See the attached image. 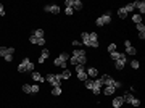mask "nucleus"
Returning a JSON list of instances; mask_svg holds the SVG:
<instances>
[{"mask_svg":"<svg viewBox=\"0 0 145 108\" xmlns=\"http://www.w3.org/2000/svg\"><path fill=\"white\" fill-rule=\"evenodd\" d=\"M85 71V66L84 65H76V73H82Z\"/></svg>","mask_w":145,"mask_h":108,"instance_id":"2f4dec72","label":"nucleus"},{"mask_svg":"<svg viewBox=\"0 0 145 108\" xmlns=\"http://www.w3.org/2000/svg\"><path fill=\"white\" fill-rule=\"evenodd\" d=\"M37 92H39V86H36V84L31 86V94H37Z\"/></svg>","mask_w":145,"mask_h":108,"instance_id":"58836bf2","label":"nucleus"},{"mask_svg":"<svg viewBox=\"0 0 145 108\" xmlns=\"http://www.w3.org/2000/svg\"><path fill=\"white\" fill-rule=\"evenodd\" d=\"M45 81H47V82H50V84H52V87H56V86H60V87H61V81H63V77H61V74H47Z\"/></svg>","mask_w":145,"mask_h":108,"instance_id":"f03ea898","label":"nucleus"},{"mask_svg":"<svg viewBox=\"0 0 145 108\" xmlns=\"http://www.w3.org/2000/svg\"><path fill=\"white\" fill-rule=\"evenodd\" d=\"M65 13H66L68 16H71V15H73L74 12H73V8H65Z\"/></svg>","mask_w":145,"mask_h":108,"instance_id":"ea45409f","label":"nucleus"},{"mask_svg":"<svg viewBox=\"0 0 145 108\" xmlns=\"http://www.w3.org/2000/svg\"><path fill=\"white\" fill-rule=\"evenodd\" d=\"M31 36L42 39V37H44V31H42V29H36V31H32V32H31Z\"/></svg>","mask_w":145,"mask_h":108,"instance_id":"4be33fe9","label":"nucleus"},{"mask_svg":"<svg viewBox=\"0 0 145 108\" xmlns=\"http://www.w3.org/2000/svg\"><path fill=\"white\" fill-rule=\"evenodd\" d=\"M102 81L100 79H97V81H94V87H92V92L95 94V95H100V92H102Z\"/></svg>","mask_w":145,"mask_h":108,"instance_id":"9d476101","label":"nucleus"},{"mask_svg":"<svg viewBox=\"0 0 145 108\" xmlns=\"http://www.w3.org/2000/svg\"><path fill=\"white\" fill-rule=\"evenodd\" d=\"M15 53V50L11 47H0V56H7V55H13Z\"/></svg>","mask_w":145,"mask_h":108,"instance_id":"f8f14e48","label":"nucleus"},{"mask_svg":"<svg viewBox=\"0 0 145 108\" xmlns=\"http://www.w3.org/2000/svg\"><path fill=\"white\" fill-rule=\"evenodd\" d=\"M5 60H7V61H11V60H13V55H7Z\"/></svg>","mask_w":145,"mask_h":108,"instance_id":"c03bdc74","label":"nucleus"},{"mask_svg":"<svg viewBox=\"0 0 145 108\" xmlns=\"http://www.w3.org/2000/svg\"><path fill=\"white\" fill-rule=\"evenodd\" d=\"M126 61H127V56H126V53H124V55L119 58V60L114 61V68H116V70H123L124 65H126Z\"/></svg>","mask_w":145,"mask_h":108,"instance_id":"6e6552de","label":"nucleus"},{"mask_svg":"<svg viewBox=\"0 0 145 108\" xmlns=\"http://www.w3.org/2000/svg\"><path fill=\"white\" fill-rule=\"evenodd\" d=\"M124 10H126L127 13H131V12H134V5H132V3H127V5L124 7Z\"/></svg>","mask_w":145,"mask_h":108,"instance_id":"72a5a7b5","label":"nucleus"},{"mask_svg":"<svg viewBox=\"0 0 145 108\" xmlns=\"http://www.w3.org/2000/svg\"><path fill=\"white\" fill-rule=\"evenodd\" d=\"M84 84H85V87H87V89H89V90H92V87H94V81L90 79V77H89V79H87V81H84Z\"/></svg>","mask_w":145,"mask_h":108,"instance_id":"a878e982","label":"nucleus"},{"mask_svg":"<svg viewBox=\"0 0 145 108\" xmlns=\"http://www.w3.org/2000/svg\"><path fill=\"white\" fill-rule=\"evenodd\" d=\"M139 37H140L142 41H143V39H145V32H139Z\"/></svg>","mask_w":145,"mask_h":108,"instance_id":"a18cd8bd","label":"nucleus"},{"mask_svg":"<svg viewBox=\"0 0 145 108\" xmlns=\"http://www.w3.org/2000/svg\"><path fill=\"white\" fill-rule=\"evenodd\" d=\"M68 58H69V55H68V53H60V55L55 58L53 65H55V66L63 68V70H66V61H68Z\"/></svg>","mask_w":145,"mask_h":108,"instance_id":"20e7f679","label":"nucleus"},{"mask_svg":"<svg viewBox=\"0 0 145 108\" xmlns=\"http://www.w3.org/2000/svg\"><path fill=\"white\" fill-rule=\"evenodd\" d=\"M131 105H132V106H140V100H139V99H135V97H134V100L131 102Z\"/></svg>","mask_w":145,"mask_h":108,"instance_id":"c9c22d12","label":"nucleus"},{"mask_svg":"<svg viewBox=\"0 0 145 108\" xmlns=\"http://www.w3.org/2000/svg\"><path fill=\"white\" fill-rule=\"evenodd\" d=\"M44 12H47V13H55V15H58V13H60V7H58V5H45L44 7Z\"/></svg>","mask_w":145,"mask_h":108,"instance_id":"0eeeda50","label":"nucleus"},{"mask_svg":"<svg viewBox=\"0 0 145 108\" xmlns=\"http://www.w3.org/2000/svg\"><path fill=\"white\" fill-rule=\"evenodd\" d=\"M131 66L134 68V70H137V68L140 66V63H139V60H132V61H131Z\"/></svg>","mask_w":145,"mask_h":108,"instance_id":"f704fd0d","label":"nucleus"},{"mask_svg":"<svg viewBox=\"0 0 145 108\" xmlns=\"http://www.w3.org/2000/svg\"><path fill=\"white\" fill-rule=\"evenodd\" d=\"M61 77H63V79H69V77H71V71L69 70H65L61 73Z\"/></svg>","mask_w":145,"mask_h":108,"instance_id":"cd10ccee","label":"nucleus"},{"mask_svg":"<svg viewBox=\"0 0 145 108\" xmlns=\"http://www.w3.org/2000/svg\"><path fill=\"white\" fill-rule=\"evenodd\" d=\"M123 100H124L126 103H131V102L134 100V95H132V94H129V92H126V94L123 95Z\"/></svg>","mask_w":145,"mask_h":108,"instance_id":"6ab92c4d","label":"nucleus"},{"mask_svg":"<svg viewBox=\"0 0 145 108\" xmlns=\"http://www.w3.org/2000/svg\"><path fill=\"white\" fill-rule=\"evenodd\" d=\"M32 70H34V63L29 60L27 56H26L24 60L19 63V66H18V71H19V73H29V71H32Z\"/></svg>","mask_w":145,"mask_h":108,"instance_id":"f257e3e1","label":"nucleus"},{"mask_svg":"<svg viewBox=\"0 0 145 108\" xmlns=\"http://www.w3.org/2000/svg\"><path fill=\"white\" fill-rule=\"evenodd\" d=\"M0 16H5V8H3L2 3H0Z\"/></svg>","mask_w":145,"mask_h":108,"instance_id":"a19ab883","label":"nucleus"},{"mask_svg":"<svg viewBox=\"0 0 145 108\" xmlns=\"http://www.w3.org/2000/svg\"><path fill=\"white\" fill-rule=\"evenodd\" d=\"M132 21H134L135 24H139V23H142V16H140L139 13H137V15H134V16H132Z\"/></svg>","mask_w":145,"mask_h":108,"instance_id":"bb28decb","label":"nucleus"},{"mask_svg":"<svg viewBox=\"0 0 145 108\" xmlns=\"http://www.w3.org/2000/svg\"><path fill=\"white\" fill-rule=\"evenodd\" d=\"M121 86H123V84H121L119 81H114V89H118V87H121Z\"/></svg>","mask_w":145,"mask_h":108,"instance_id":"37998d69","label":"nucleus"},{"mask_svg":"<svg viewBox=\"0 0 145 108\" xmlns=\"http://www.w3.org/2000/svg\"><path fill=\"white\" fill-rule=\"evenodd\" d=\"M23 92H24V94H31V86H29V84H24V86H23Z\"/></svg>","mask_w":145,"mask_h":108,"instance_id":"473e14b6","label":"nucleus"},{"mask_svg":"<svg viewBox=\"0 0 145 108\" xmlns=\"http://www.w3.org/2000/svg\"><path fill=\"white\" fill-rule=\"evenodd\" d=\"M110 23H111V12H106L100 18H97V21H95L97 26H103V24H110Z\"/></svg>","mask_w":145,"mask_h":108,"instance_id":"39448f33","label":"nucleus"},{"mask_svg":"<svg viewBox=\"0 0 145 108\" xmlns=\"http://www.w3.org/2000/svg\"><path fill=\"white\" fill-rule=\"evenodd\" d=\"M81 44H84V45H87L89 47V44H90V39H89V32H82L81 34Z\"/></svg>","mask_w":145,"mask_h":108,"instance_id":"dca6fc26","label":"nucleus"},{"mask_svg":"<svg viewBox=\"0 0 145 108\" xmlns=\"http://www.w3.org/2000/svg\"><path fill=\"white\" fill-rule=\"evenodd\" d=\"M135 26H137V31L139 32H145V24L143 23H139V24H135Z\"/></svg>","mask_w":145,"mask_h":108,"instance_id":"7c9ffc66","label":"nucleus"},{"mask_svg":"<svg viewBox=\"0 0 145 108\" xmlns=\"http://www.w3.org/2000/svg\"><path fill=\"white\" fill-rule=\"evenodd\" d=\"M114 92H116V89H114L113 86H106L105 89H103V94H105V95H113Z\"/></svg>","mask_w":145,"mask_h":108,"instance_id":"a211bd4d","label":"nucleus"},{"mask_svg":"<svg viewBox=\"0 0 145 108\" xmlns=\"http://www.w3.org/2000/svg\"><path fill=\"white\" fill-rule=\"evenodd\" d=\"M124 45H126V53H129V55H135V53H137V48L132 47L129 41H126V42H124Z\"/></svg>","mask_w":145,"mask_h":108,"instance_id":"ddd939ff","label":"nucleus"},{"mask_svg":"<svg viewBox=\"0 0 145 108\" xmlns=\"http://www.w3.org/2000/svg\"><path fill=\"white\" fill-rule=\"evenodd\" d=\"M123 103H124L123 95H121V97H116V99H113V108H121Z\"/></svg>","mask_w":145,"mask_h":108,"instance_id":"2eb2a0df","label":"nucleus"},{"mask_svg":"<svg viewBox=\"0 0 145 108\" xmlns=\"http://www.w3.org/2000/svg\"><path fill=\"white\" fill-rule=\"evenodd\" d=\"M71 8H73V12H79V10H82V2L81 0H73Z\"/></svg>","mask_w":145,"mask_h":108,"instance_id":"4468645a","label":"nucleus"},{"mask_svg":"<svg viewBox=\"0 0 145 108\" xmlns=\"http://www.w3.org/2000/svg\"><path fill=\"white\" fill-rule=\"evenodd\" d=\"M50 55V50H48V48H44L42 50V55H40V58H44V60H47V56Z\"/></svg>","mask_w":145,"mask_h":108,"instance_id":"c85d7f7f","label":"nucleus"},{"mask_svg":"<svg viewBox=\"0 0 145 108\" xmlns=\"http://www.w3.org/2000/svg\"><path fill=\"white\" fill-rule=\"evenodd\" d=\"M108 52L111 53V52H116V44H110L108 45Z\"/></svg>","mask_w":145,"mask_h":108,"instance_id":"4c0bfd02","label":"nucleus"},{"mask_svg":"<svg viewBox=\"0 0 145 108\" xmlns=\"http://www.w3.org/2000/svg\"><path fill=\"white\" fill-rule=\"evenodd\" d=\"M29 42L31 44H36V45H45V37H42V39H39V37H34V36H29Z\"/></svg>","mask_w":145,"mask_h":108,"instance_id":"9b49d317","label":"nucleus"},{"mask_svg":"<svg viewBox=\"0 0 145 108\" xmlns=\"http://www.w3.org/2000/svg\"><path fill=\"white\" fill-rule=\"evenodd\" d=\"M77 79H79L81 82H84V81L89 79V76H87V73H85V71H82V73H77Z\"/></svg>","mask_w":145,"mask_h":108,"instance_id":"aec40b11","label":"nucleus"},{"mask_svg":"<svg viewBox=\"0 0 145 108\" xmlns=\"http://www.w3.org/2000/svg\"><path fill=\"white\" fill-rule=\"evenodd\" d=\"M69 61H71V65H73V66H76V65H77V60H76L74 56H71V58H69Z\"/></svg>","mask_w":145,"mask_h":108,"instance_id":"79ce46f5","label":"nucleus"},{"mask_svg":"<svg viewBox=\"0 0 145 108\" xmlns=\"http://www.w3.org/2000/svg\"><path fill=\"white\" fill-rule=\"evenodd\" d=\"M32 79H34V81H37V82H44V81H45V77H44V76H40L39 73H32Z\"/></svg>","mask_w":145,"mask_h":108,"instance_id":"412c9836","label":"nucleus"},{"mask_svg":"<svg viewBox=\"0 0 145 108\" xmlns=\"http://www.w3.org/2000/svg\"><path fill=\"white\" fill-rule=\"evenodd\" d=\"M73 56L77 60V65H85L87 61V56H85V52L81 50V48H74V52H73Z\"/></svg>","mask_w":145,"mask_h":108,"instance_id":"7ed1b4c3","label":"nucleus"},{"mask_svg":"<svg viewBox=\"0 0 145 108\" xmlns=\"http://www.w3.org/2000/svg\"><path fill=\"white\" fill-rule=\"evenodd\" d=\"M85 73H87V76H89V77H95V76H98V71H97L95 68H87Z\"/></svg>","mask_w":145,"mask_h":108,"instance_id":"f3484780","label":"nucleus"},{"mask_svg":"<svg viewBox=\"0 0 145 108\" xmlns=\"http://www.w3.org/2000/svg\"><path fill=\"white\" fill-rule=\"evenodd\" d=\"M132 5H134V8L139 10V15H140V16L145 13V2H143V0H137V2H134Z\"/></svg>","mask_w":145,"mask_h":108,"instance_id":"1a4fd4ad","label":"nucleus"},{"mask_svg":"<svg viewBox=\"0 0 145 108\" xmlns=\"http://www.w3.org/2000/svg\"><path fill=\"white\" fill-rule=\"evenodd\" d=\"M123 55H124V53H119V52H111V53H110V56L113 58L114 61H116V60H119V58H121Z\"/></svg>","mask_w":145,"mask_h":108,"instance_id":"5701e85b","label":"nucleus"},{"mask_svg":"<svg viewBox=\"0 0 145 108\" xmlns=\"http://www.w3.org/2000/svg\"><path fill=\"white\" fill-rule=\"evenodd\" d=\"M71 45H73V47H74V48H79V47H81V45H82V44H81V42H79V41H73V42H71Z\"/></svg>","mask_w":145,"mask_h":108,"instance_id":"e433bc0d","label":"nucleus"},{"mask_svg":"<svg viewBox=\"0 0 145 108\" xmlns=\"http://www.w3.org/2000/svg\"><path fill=\"white\" fill-rule=\"evenodd\" d=\"M89 39H90V42H94V41L98 39V34H97V32H90V34H89Z\"/></svg>","mask_w":145,"mask_h":108,"instance_id":"c756f323","label":"nucleus"},{"mask_svg":"<svg viewBox=\"0 0 145 108\" xmlns=\"http://www.w3.org/2000/svg\"><path fill=\"white\" fill-rule=\"evenodd\" d=\"M118 16H119V18H127V12L124 10V7L118 10Z\"/></svg>","mask_w":145,"mask_h":108,"instance_id":"b1692460","label":"nucleus"},{"mask_svg":"<svg viewBox=\"0 0 145 108\" xmlns=\"http://www.w3.org/2000/svg\"><path fill=\"white\" fill-rule=\"evenodd\" d=\"M61 94V87L56 86V87H52V95H60Z\"/></svg>","mask_w":145,"mask_h":108,"instance_id":"393cba45","label":"nucleus"},{"mask_svg":"<svg viewBox=\"0 0 145 108\" xmlns=\"http://www.w3.org/2000/svg\"><path fill=\"white\" fill-rule=\"evenodd\" d=\"M100 81H102V84L106 87V86H113L114 87V81L116 79H113V77L111 76H108V74H103L102 77H100Z\"/></svg>","mask_w":145,"mask_h":108,"instance_id":"423d86ee","label":"nucleus"}]
</instances>
